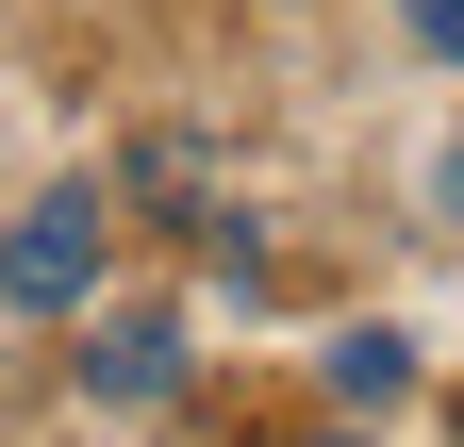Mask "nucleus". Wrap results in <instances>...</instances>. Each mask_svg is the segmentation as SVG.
Here are the masks:
<instances>
[{"label": "nucleus", "instance_id": "f257e3e1", "mask_svg": "<svg viewBox=\"0 0 464 447\" xmlns=\"http://www.w3.org/2000/svg\"><path fill=\"white\" fill-rule=\"evenodd\" d=\"M83 282H100V199H34L17 233H0V299H17V315H67Z\"/></svg>", "mask_w": 464, "mask_h": 447}, {"label": "nucleus", "instance_id": "f03ea898", "mask_svg": "<svg viewBox=\"0 0 464 447\" xmlns=\"http://www.w3.org/2000/svg\"><path fill=\"white\" fill-rule=\"evenodd\" d=\"M83 381H100V398H116V414H150V398H166V381H183V331H166V315H116V331H100V348H83Z\"/></svg>", "mask_w": 464, "mask_h": 447}, {"label": "nucleus", "instance_id": "7ed1b4c3", "mask_svg": "<svg viewBox=\"0 0 464 447\" xmlns=\"http://www.w3.org/2000/svg\"><path fill=\"white\" fill-rule=\"evenodd\" d=\"M398 381H415V348H398V331H348V348H332V398H348V414H382Z\"/></svg>", "mask_w": 464, "mask_h": 447}, {"label": "nucleus", "instance_id": "20e7f679", "mask_svg": "<svg viewBox=\"0 0 464 447\" xmlns=\"http://www.w3.org/2000/svg\"><path fill=\"white\" fill-rule=\"evenodd\" d=\"M415 33H431V50H448V67H464V0H415Z\"/></svg>", "mask_w": 464, "mask_h": 447}]
</instances>
